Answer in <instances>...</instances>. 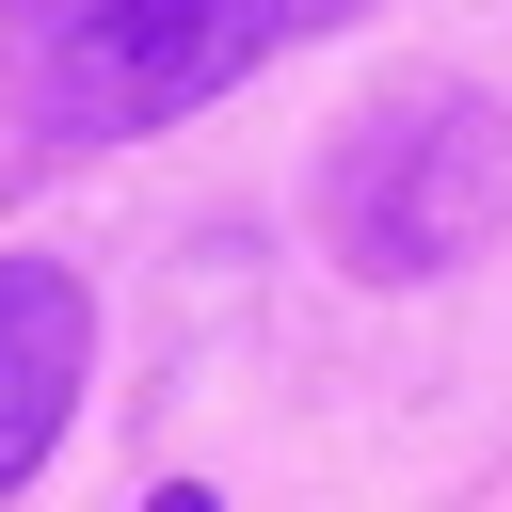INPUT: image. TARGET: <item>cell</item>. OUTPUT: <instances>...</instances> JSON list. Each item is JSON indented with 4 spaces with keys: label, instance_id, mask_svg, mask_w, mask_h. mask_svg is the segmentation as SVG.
Here are the masks:
<instances>
[{
    "label": "cell",
    "instance_id": "obj_1",
    "mask_svg": "<svg viewBox=\"0 0 512 512\" xmlns=\"http://www.w3.org/2000/svg\"><path fill=\"white\" fill-rule=\"evenodd\" d=\"M368 0H0V112L48 160L144 144L208 96H240L256 64H288L304 32H336Z\"/></svg>",
    "mask_w": 512,
    "mask_h": 512
},
{
    "label": "cell",
    "instance_id": "obj_3",
    "mask_svg": "<svg viewBox=\"0 0 512 512\" xmlns=\"http://www.w3.org/2000/svg\"><path fill=\"white\" fill-rule=\"evenodd\" d=\"M80 384H96V288L64 256H0V496L64 448Z\"/></svg>",
    "mask_w": 512,
    "mask_h": 512
},
{
    "label": "cell",
    "instance_id": "obj_2",
    "mask_svg": "<svg viewBox=\"0 0 512 512\" xmlns=\"http://www.w3.org/2000/svg\"><path fill=\"white\" fill-rule=\"evenodd\" d=\"M304 224H320V256H336L352 288H432V272H464V256L512 224V112H496L480 80H384V96L320 144Z\"/></svg>",
    "mask_w": 512,
    "mask_h": 512
}]
</instances>
